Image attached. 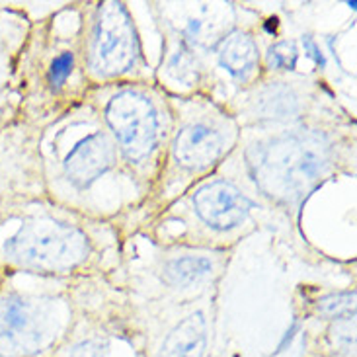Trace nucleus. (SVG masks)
I'll return each mask as SVG.
<instances>
[{
	"instance_id": "nucleus-10",
	"label": "nucleus",
	"mask_w": 357,
	"mask_h": 357,
	"mask_svg": "<svg viewBox=\"0 0 357 357\" xmlns=\"http://www.w3.org/2000/svg\"><path fill=\"white\" fill-rule=\"evenodd\" d=\"M314 104V94L307 82L273 78L258 80L241 90L229 109L242 127H289L305 123V117Z\"/></svg>"
},
{
	"instance_id": "nucleus-15",
	"label": "nucleus",
	"mask_w": 357,
	"mask_h": 357,
	"mask_svg": "<svg viewBox=\"0 0 357 357\" xmlns=\"http://www.w3.org/2000/svg\"><path fill=\"white\" fill-rule=\"evenodd\" d=\"M165 70L170 80H174L176 84H183L185 88L197 86L205 73L197 55V49L188 45L180 36H176L168 47Z\"/></svg>"
},
{
	"instance_id": "nucleus-20",
	"label": "nucleus",
	"mask_w": 357,
	"mask_h": 357,
	"mask_svg": "<svg viewBox=\"0 0 357 357\" xmlns=\"http://www.w3.org/2000/svg\"><path fill=\"white\" fill-rule=\"evenodd\" d=\"M301 45H303V51H305V55L314 63V67L317 68H326V57H324V53H322V49H320L319 41L312 38L310 33L307 36H303L301 39Z\"/></svg>"
},
{
	"instance_id": "nucleus-14",
	"label": "nucleus",
	"mask_w": 357,
	"mask_h": 357,
	"mask_svg": "<svg viewBox=\"0 0 357 357\" xmlns=\"http://www.w3.org/2000/svg\"><path fill=\"white\" fill-rule=\"evenodd\" d=\"M207 319L203 310H193L166 334L156 357H205Z\"/></svg>"
},
{
	"instance_id": "nucleus-16",
	"label": "nucleus",
	"mask_w": 357,
	"mask_h": 357,
	"mask_svg": "<svg viewBox=\"0 0 357 357\" xmlns=\"http://www.w3.org/2000/svg\"><path fill=\"white\" fill-rule=\"evenodd\" d=\"M299 47L293 39H281L271 43L266 55L261 59V65L266 67L268 73L273 75H287L297 68L299 63Z\"/></svg>"
},
{
	"instance_id": "nucleus-8",
	"label": "nucleus",
	"mask_w": 357,
	"mask_h": 357,
	"mask_svg": "<svg viewBox=\"0 0 357 357\" xmlns=\"http://www.w3.org/2000/svg\"><path fill=\"white\" fill-rule=\"evenodd\" d=\"M65 301L55 293L0 280V357H39L63 326Z\"/></svg>"
},
{
	"instance_id": "nucleus-12",
	"label": "nucleus",
	"mask_w": 357,
	"mask_h": 357,
	"mask_svg": "<svg viewBox=\"0 0 357 357\" xmlns=\"http://www.w3.org/2000/svg\"><path fill=\"white\" fill-rule=\"evenodd\" d=\"M215 57L217 65L229 77L244 88L252 86L260 80L261 75V53L258 39L250 31L242 28H234L225 31L222 38L215 43Z\"/></svg>"
},
{
	"instance_id": "nucleus-13",
	"label": "nucleus",
	"mask_w": 357,
	"mask_h": 357,
	"mask_svg": "<svg viewBox=\"0 0 357 357\" xmlns=\"http://www.w3.org/2000/svg\"><path fill=\"white\" fill-rule=\"evenodd\" d=\"M217 270V264L209 254H195V252H183L168 256L160 268L158 275L166 287L176 291H185L199 287L205 281L211 280Z\"/></svg>"
},
{
	"instance_id": "nucleus-2",
	"label": "nucleus",
	"mask_w": 357,
	"mask_h": 357,
	"mask_svg": "<svg viewBox=\"0 0 357 357\" xmlns=\"http://www.w3.org/2000/svg\"><path fill=\"white\" fill-rule=\"evenodd\" d=\"M86 100L112 137L121 166L139 193L153 192L174 127L170 96L149 80L90 88Z\"/></svg>"
},
{
	"instance_id": "nucleus-5",
	"label": "nucleus",
	"mask_w": 357,
	"mask_h": 357,
	"mask_svg": "<svg viewBox=\"0 0 357 357\" xmlns=\"http://www.w3.org/2000/svg\"><path fill=\"white\" fill-rule=\"evenodd\" d=\"M41 158L49 197L65 207L68 203L70 209L102 178L116 172L127 176L112 137L86 98L41 126Z\"/></svg>"
},
{
	"instance_id": "nucleus-17",
	"label": "nucleus",
	"mask_w": 357,
	"mask_h": 357,
	"mask_svg": "<svg viewBox=\"0 0 357 357\" xmlns=\"http://www.w3.org/2000/svg\"><path fill=\"white\" fill-rule=\"evenodd\" d=\"M317 314L324 320H354L356 319V291L330 293L317 301Z\"/></svg>"
},
{
	"instance_id": "nucleus-22",
	"label": "nucleus",
	"mask_w": 357,
	"mask_h": 357,
	"mask_svg": "<svg viewBox=\"0 0 357 357\" xmlns=\"http://www.w3.org/2000/svg\"><path fill=\"white\" fill-rule=\"evenodd\" d=\"M299 330V324H297V320L291 324V328L285 332V336H283V340H281V344H280V348H278V351H283V349L287 348L289 346L291 342H293V338H295V332Z\"/></svg>"
},
{
	"instance_id": "nucleus-1",
	"label": "nucleus",
	"mask_w": 357,
	"mask_h": 357,
	"mask_svg": "<svg viewBox=\"0 0 357 357\" xmlns=\"http://www.w3.org/2000/svg\"><path fill=\"white\" fill-rule=\"evenodd\" d=\"M0 219L18 225L8 234L0 232L2 273L65 280L86 271L100 254L90 231L92 217L51 197L12 205L0 211Z\"/></svg>"
},
{
	"instance_id": "nucleus-11",
	"label": "nucleus",
	"mask_w": 357,
	"mask_h": 357,
	"mask_svg": "<svg viewBox=\"0 0 357 357\" xmlns=\"http://www.w3.org/2000/svg\"><path fill=\"white\" fill-rule=\"evenodd\" d=\"M185 213L207 238H229L250 221L254 202L229 178H203L183 195Z\"/></svg>"
},
{
	"instance_id": "nucleus-23",
	"label": "nucleus",
	"mask_w": 357,
	"mask_h": 357,
	"mask_svg": "<svg viewBox=\"0 0 357 357\" xmlns=\"http://www.w3.org/2000/svg\"><path fill=\"white\" fill-rule=\"evenodd\" d=\"M2 275H4V273H2V270H0V280H2Z\"/></svg>"
},
{
	"instance_id": "nucleus-9",
	"label": "nucleus",
	"mask_w": 357,
	"mask_h": 357,
	"mask_svg": "<svg viewBox=\"0 0 357 357\" xmlns=\"http://www.w3.org/2000/svg\"><path fill=\"white\" fill-rule=\"evenodd\" d=\"M45 197L41 127L18 117L0 129V211Z\"/></svg>"
},
{
	"instance_id": "nucleus-18",
	"label": "nucleus",
	"mask_w": 357,
	"mask_h": 357,
	"mask_svg": "<svg viewBox=\"0 0 357 357\" xmlns=\"http://www.w3.org/2000/svg\"><path fill=\"white\" fill-rule=\"evenodd\" d=\"M20 117V98L14 86L0 88V129Z\"/></svg>"
},
{
	"instance_id": "nucleus-6",
	"label": "nucleus",
	"mask_w": 357,
	"mask_h": 357,
	"mask_svg": "<svg viewBox=\"0 0 357 357\" xmlns=\"http://www.w3.org/2000/svg\"><path fill=\"white\" fill-rule=\"evenodd\" d=\"M174 127L166 151L165 166L155 188L185 180L193 185L209 178L238 149L242 129L231 112L215 100L202 96H170ZM162 185V188H165Z\"/></svg>"
},
{
	"instance_id": "nucleus-7",
	"label": "nucleus",
	"mask_w": 357,
	"mask_h": 357,
	"mask_svg": "<svg viewBox=\"0 0 357 357\" xmlns=\"http://www.w3.org/2000/svg\"><path fill=\"white\" fill-rule=\"evenodd\" d=\"M82 67L90 88L149 82L141 38L123 2H98L82 18Z\"/></svg>"
},
{
	"instance_id": "nucleus-21",
	"label": "nucleus",
	"mask_w": 357,
	"mask_h": 357,
	"mask_svg": "<svg viewBox=\"0 0 357 357\" xmlns=\"http://www.w3.org/2000/svg\"><path fill=\"white\" fill-rule=\"evenodd\" d=\"M68 357H100V344L94 342V340L80 342L78 346L70 349Z\"/></svg>"
},
{
	"instance_id": "nucleus-19",
	"label": "nucleus",
	"mask_w": 357,
	"mask_h": 357,
	"mask_svg": "<svg viewBox=\"0 0 357 357\" xmlns=\"http://www.w3.org/2000/svg\"><path fill=\"white\" fill-rule=\"evenodd\" d=\"M8 45L0 41V88L12 86V77L18 57H10Z\"/></svg>"
},
{
	"instance_id": "nucleus-3",
	"label": "nucleus",
	"mask_w": 357,
	"mask_h": 357,
	"mask_svg": "<svg viewBox=\"0 0 357 357\" xmlns=\"http://www.w3.org/2000/svg\"><path fill=\"white\" fill-rule=\"evenodd\" d=\"M82 16L73 24L57 16L28 33L20 49L12 86L20 98V117L45 126L67 107L86 98L88 84L80 45Z\"/></svg>"
},
{
	"instance_id": "nucleus-4",
	"label": "nucleus",
	"mask_w": 357,
	"mask_h": 357,
	"mask_svg": "<svg viewBox=\"0 0 357 357\" xmlns=\"http://www.w3.org/2000/svg\"><path fill=\"white\" fill-rule=\"evenodd\" d=\"M242 149V165L256 192L278 205H295L336 168L338 139L312 123L260 129Z\"/></svg>"
}]
</instances>
